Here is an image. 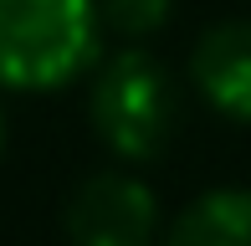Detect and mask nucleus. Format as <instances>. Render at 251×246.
<instances>
[{
    "label": "nucleus",
    "mask_w": 251,
    "mask_h": 246,
    "mask_svg": "<svg viewBox=\"0 0 251 246\" xmlns=\"http://www.w3.org/2000/svg\"><path fill=\"white\" fill-rule=\"evenodd\" d=\"M87 123L113 164H154L179 128V82L149 51V41H123L102 51L87 72Z\"/></svg>",
    "instance_id": "nucleus-1"
},
{
    "label": "nucleus",
    "mask_w": 251,
    "mask_h": 246,
    "mask_svg": "<svg viewBox=\"0 0 251 246\" xmlns=\"http://www.w3.org/2000/svg\"><path fill=\"white\" fill-rule=\"evenodd\" d=\"M102 51L98 0H0V93H62Z\"/></svg>",
    "instance_id": "nucleus-2"
},
{
    "label": "nucleus",
    "mask_w": 251,
    "mask_h": 246,
    "mask_svg": "<svg viewBox=\"0 0 251 246\" xmlns=\"http://www.w3.org/2000/svg\"><path fill=\"white\" fill-rule=\"evenodd\" d=\"M62 226L72 246H159L164 210L154 185L133 174V164H108L67 195Z\"/></svg>",
    "instance_id": "nucleus-3"
},
{
    "label": "nucleus",
    "mask_w": 251,
    "mask_h": 246,
    "mask_svg": "<svg viewBox=\"0 0 251 246\" xmlns=\"http://www.w3.org/2000/svg\"><path fill=\"white\" fill-rule=\"evenodd\" d=\"M190 93L226 123H251V16H231L200 31L190 47Z\"/></svg>",
    "instance_id": "nucleus-4"
},
{
    "label": "nucleus",
    "mask_w": 251,
    "mask_h": 246,
    "mask_svg": "<svg viewBox=\"0 0 251 246\" xmlns=\"http://www.w3.org/2000/svg\"><path fill=\"white\" fill-rule=\"evenodd\" d=\"M159 246H251V185H210L169 216Z\"/></svg>",
    "instance_id": "nucleus-5"
},
{
    "label": "nucleus",
    "mask_w": 251,
    "mask_h": 246,
    "mask_svg": "<svg viewBox=\"0 0 251 246\" xmlns=\"http://www.w3.org/2000/svg\"><path fill=\"white\" fill-rule=\"evenodd\" d=\"M175 0H98V21L118 41H149L169 26Z\"/></svg>",
    "instance_id": "nucleus-6"
},
{
    "label": "nucleus",
    "mask_w": 251,
    "mask_h": 246,
    "mask_svg": "<svg viewBox=\"0 0 251 246\" xmlns=\"http://www.w3.org/2000/svg\"><path fill=\"white\" fill-rule=\"evenodd\" d=\"M0 154H5V108H0Z\"/></svg>",
    "instance_id": "nucleus-7"
}]
</instances>
